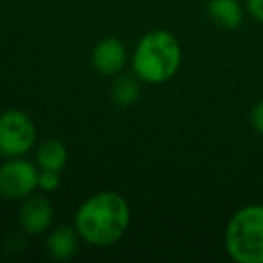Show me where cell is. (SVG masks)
Returning <instances> with one entry per match:
<instances>
[{
	"instance_id": "6da1fadb",
	"label": "cell",
	"mask_w": 263,
	"mask_h": 263,
	"mask_svg": "<svg viewBox=\"0 0 263 263\" xmlns=\"http://www.w3.org/2000/svg\"><path fill=\"white\" fill-rule=\"evenodd\" d=\"M130 226V205L114 191H99L78 208L74 229L96 247H108L123 238Z\"/></svg>"
},
{
	"instance_id": "7a4b0ae2",
	"label": "cell",
	"mask_w": 263,
	"mask_h": 263,
	"mask_svg": "<svg viewBox=\"0 0 263 263\" xmlns=\"http://www.w3.org/2000/svg\"><path fill=\"white\" fill-rule=\"evenodd\" d=\"M182 51L177 38L168 31H150L139 40L132 58L134 74L144 83H166L177 74Z\"/></svg>"
},
{
	"instance_id": "3957f363",
	"label": "cell",
	"mask_w": 263,
	"mask_h": 263,
	"mask_svg": "<svg viewBox=\"0 0 263 263\" xmlns=\"http://www.w3.org/2000/svg\"><path fill=\"white\" fill-rule=\"evenodd\" d=\"M226 249L238 263H263V205H247L226 227Z\"/></svg>"
},
{
	"instance_id": "277c9868",
	"label": "cell",
	"mask_w": 263,
	"mask_h": 263,
	"mask_svg": "<svg viewBox=\"0 0 263 263\" xmlns=\"http://www.w3.org/2000/svg\"><path fill=\"white\" fill-rule=\"evenodd\" d=\"M36 141V128L31 117L20 110H8L0 116V155L22 157Z\"/></svg>"
},
{
	"instance_id": "5b68a950",
	"label": "cell",
	"mask_w": 263,
	"mask_h": 263,
	"mask_svg": "<svg viewBox=\"0 0 263 263\" xmlns=\"http://www.w3.org/2000/svg\"><path fill=\"white\" fill-rule=\"evenodd\" d=\"M38 168L29 161L11 157L0 166V195L8 200H24L38 187Z\"/></svg>"
},
{
	"instance_id": "8992f818",
	"label": "cell",
	"mask_w": 263,
	"mask_h": 263,
	"mask_svg": "<svg viewBox=\"0 0 263 263\" xmlns=\"http://www.w3.org/2000/svg\"><path fill=\"white\" fill-rule=\"evenodd\" d=\"M54 218L52 204L42 195H29L24 198L22 209H20V223L22 229L29 234H42L51 227Z\"/></svg>"
},
{
	"instance_id": "52a82bcc",
	"label": "cell",
	"mask_w": 263,
	"mask_h": 263,
	"mask_svg": "<svg viewBox=\"0 0 263 263\" xmlns=\"http://www.w3.org/2000/svg\"><path fill=\"white\" fill-rule=\"evenodd\" d=\"M92 65L105 76H116L126 65V49L117 38H105L98 42L92 51Z\"/></svg>"
},
{
	"instance_id": "ba28073f",
	"label": "cell",
	"mask_w": 263,
	"mask_h": 263,
	"mask_svg": "<svg viewBox=\"0 0 263 263\" xmlns=\"http://www.w3.org/2000/svg\"><path fill=\"white\" fill-rule=\"evenodd\" d=\"M78 236H80V234H78V231L72 229V227H67V226L56 227L47 236V241H45L49 256H51L52 259H56V261L70 259L78 252V247H80Z\"/></svg>"
},
{
	"instance_id": "9c48e42d",
	"label": "cell",
	"mask_w": 263,
	"mask_h": 263,
	"mask_svg": "<svg viewBox=\"0 0 263 263\" xmlns=\"http://www.w3.org/2000/svg\"><path fill=\"white\" fill-rule=\"evenodd\" d=\"M208 13L222 29H236L243 22V9L238 0H209Z\"/></svg>"
},
{
	"instance_id": "30bf717a",
	"label": "cell",
	"mask_w": 263,
	"mask_h": 263,
	"mask_svg": "<svg viewBox=\"0 0 263 263\" xmlns=\"http://www.w3.org/2000/svg\"><path fill=\"white\" fill-rule=\"evenodd\" d=\"M67 148L62 141L49 139L40 144L36 152V164L40 170H51V172H62L67 164Z\"/></svg>"
},
{
	"instance_id": "8fae6325",
	"label": "cell",
	"mask_w": 263,
	"mask_h": 263,
	"mask_svg": "<svg viewBox=\"0 0 263 263\" xmlns=\"http://www.w3.org/2000/svg\"><path fill=\"white\" fill-rule=\"evenodd\" d=\"M139 78L136 74H121L116 78L112 85V99L116 105L128 108L136 105L137 99L141 98V85Z\"/></svg>"
},
{
	"instance_id": "7c38bea8",
	"label": "cell",
	"mask_w": 263,
	"mask_h": 263,
	"mask_svg": "<svg viewBox=\"0 0 263 263\" xmlns=\"http://www.w3.org/2000/svg\"><path fill=\"white\" fill-rule=\"evenodd\" d=\"M38 187L44 191H56L60 187V172H51V170H40L38 175Z\"/></svg>"
},
{
	"instance_id": "4fadbf2b",
	"label": "cell",
	"mask_w": 263,
	"mask_h": 263,
	"mask_svg": "<svg viewBox=\"0 0 263 263\" xmlns=\"http://www.w3.org/2000/svg\"><path fill=\"white\" fill-rule=\"evenodd\" d=\"M251 121H252V126H254L259 134H263V101H259L258 105L254 106V110H252V114H251Z\"/></svg>"
},
{
	"instance_id": "5bb4252c",
	"label": "cell",
	"mask_w": 263,
	"mask_h": 263,
	"mask_svg": "<svg viewBox=\"0 0 263 263\" xmlns=\"http://www.w3.org/2000/svg\"><path fill=\"white\" fill-rule=\"evenodd\" d=\"M247 9L258 22L263 24V0H247Z\"/></svg>"
}]
</instances>
